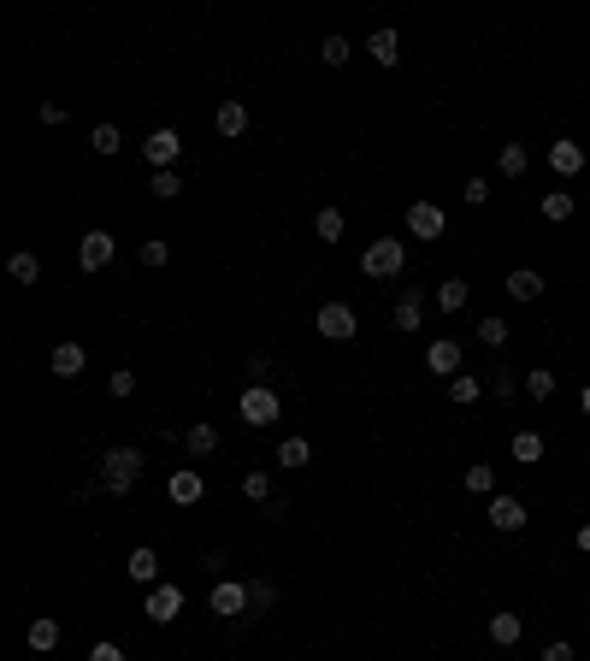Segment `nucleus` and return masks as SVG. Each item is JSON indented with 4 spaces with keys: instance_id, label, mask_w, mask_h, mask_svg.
Here are the masks:
<instances>
[{
    "instance_id": "3",
    "label": "nucleus",
    "mask_w": 590,
    "mask_h": 661,
    "mask_svg": "<svg viewBox=\"0 0 590 661\" xmlns=\"http://www.w3.org/2000/svg\"><path fill=\"white\" fill-rule=\"evenodd\" d=\"M178 154H183V136H178V130H166V125L148 130V142H142V160H148L154 171H171V166H178Z\"/></svg>"
},
{
    "instance_id": "15",
    "label": "nucleus",
    "mask_w": 590,
    "mask_h": 661,
    "mask_svg": "<svg viewBox=\"0 0 590 661\" xmlns=\"http://www.w3.org/2000/svg\"><path fill=\"white\" fill-rule=\"evenodd\" d=\"M24 638H30V649H36V656H48V649H59V620H54V614H36Z\"/></svg>"
},
{
    "instance_id": "19",
    "label": "nucleus",
    "mask_w": 590,
    "mask_h": 661,
    "mask_svg": "<svg viewBox=\"0 0 590 661\" xmlns=\"http://www.w3.org/2000/svg\"><path fill=\"white\" fill-rule=\"evenodd\" d=\"M520 632H525V620H520V614H490V638H496L502 649L520 644Z\"/></svg>"
},
{
    "instance_id": "14",
    "label": "nucleus",
    "mask_w": 590,
    "mask_h": 661,
    "mask_svg": "<svg viewBox=\"0 0 590 661\" xmlns=\"http://www.w3.org/2000/svg\"><path fill=\"white\" fill-rule=\"evenodd\" d=\"M213 130H219V136H242V130H248V107H242V100H225V107H219V113H213Z\"/></svg>"
},
{
    "instance_id": "43",
    "label": "nucleus",
    "mask_w": 590,
    "mask_h": 661,
    "mask_svg": "<svg viewBox=\"0 0 590 661\" xmlns=\"http://www.w3.org/2000/svg\"><path fill=\"white\" fill-rule=\"evenodd\" d=\"M42 125H65V107H59V100H42Z\"/></svg>"
},
{
    "instance_id": "26",
    "label": "nucleus",
    "mask_w": 590,
    "mask_h": 661,
    "mask_svg": "<svg viewBox=\"0 0 590 661\" xmlns=\"http://www.w3.org/2000/svg\"><path fill=\"white\" fill-rule=\"evenodd\" d=\"M308 461H313V449L301 443V437H283V443H278V466H290V473H295V466H308Z\"/></svg>"
},
{
    "instance_id": "42",
    "label": "nucleus",
    "mask_w": 590,
    "mask_h": 661,
    "mask_svg": "<svg viewBox=\"0 0 590 661\" xmlns=\"http://www.w3.org/2000/svg\"><path fill=\"white\" fill-rule=\"evenodd\" d=\"M89 661H125V649H118V644H107V638H100V644L89 649Z\"/></svg>"
},
{
    "instance_id": "5",
    "label": "nucleus",
    "mask_w": 590,
    "mask_h": 661,
    "mask_svg": "<svg viewBox=\"0 0 590 661\" xmlns=\"http://www.w3.org/2000/svg\"><path fill=\"white\" fill-rule=\"evenodd\" d=\"M360 325H354V308L349 301H325L319 308V337H331V343H349Z\"/></svg>"
},
{
    "instance_id": "8",
    "label": "nucleus",
    "mask_w": 590,
    "mask_h": 661,
    "mask_svg": "<svg viewBox=\"0 0 590 661\" xmlns=\"http://www.w3.org/2000/svg\"><path fill=\"white\" fill-rule=\"evenodd\" d=\"M142 614L160 620V626H166V620H178V614H183V591H178V585H154V591H148V603H142Z\"/></svg>"
},
{
    "instance_id": "9",
    "label": "nucleus",
    "mask_w": 590,
    "mask_h": 661,
    "mask_svg": "<svg viewBox=\"0 0 590 661\" xmlns=\"http://www.w3.org/2000/svg\"><path fill=\"white\" fill-rule=\"evenodd\" d=\"M207 603H213V614H248V585H237V578H219Z\"/></svg>"
},
{
    "instance_id": "17",
    "label": "nucleus",
    "mask_w": 590,
    "mask_h": 661,
    "mask_svg": "<svg viewBox=\"0 0 590 661\" xmlns=\"http://www.w3.org/2000/svg\"><path fill=\"white\" fill-rule=\"evenodd\" d=\"M508 296H514V301H537V296H543V278H537L532 266L508 272Z\"/></svg>"
},
{
    "instance_id": "44",
    "label": "nucleus",
    "mask_w": 590,
    "mask_h": 661,
    "mask_svg": "<svg viewBox=\"0 0 590 661\" xmlns=\"http://www.w3.org/2000/svg\"><path fill=\"white\" fill-rule=\"evenodd\" d=\"M543 661H573V644H561V638H555V644L543 649Z\"/></svg>"
},
{
    "instance_id": "32",
    "label": "nucleus",
    "mask_w": 590,
    "mask_h": 661,
    "mask_svg": "<svg viewBox=\"0 0 590 661\" xmlns=\"http://www.w3.org/2000/svg\"><path fill=\"white\" fill-rule=\"evenodd\" d=\"M242 496L248 502H272V473H242Z\"/></svg>"
},
{
    "instance_id": "23",
    "label": "nucleus",
    "mask_w": 590,
    "mask_h": 661,
    "mask_svg": "<svg viewBox=\"0 0 590 661\" xmlns=\"http://www.w3.org/2000/svg\"><path fill=\"white\" fill-rule=\"evenodd\" d=\"M496 166H502V178H525V166H532V154H525L520 142H508L502 154H496Z\"/></svg>"
},
{
    "instance_id": "37",
    "label": "nucleus",
    "mask_w": 590,
    "mask_h": 661,
    "mask_svg": "<svg viewBox=\"0 0 590 661\" xmlns=\"http://www.w3.org/2000/svg\"><path fill=\"white\" fill-rule=\"evenodd\" d=\"M466 491L490 496V491H496V473H490V466H466Z\"/></svg>"
},
{
    "instance_id": "38",
    "label": "nucleus",
    "mask_w": 590,
    "mask_h": 661,
    "mask_svg": "<svg viewBox=\"0 0 590 661\" xmlns=\"http://www.w3.org/2000/svg\"><path fill=\"white\" fill-rule=\"evenodd\" d=\"M166 260H171V248H166V242H160V237H148V242H142V266H166Z\"/></svg>"
},
{
    "instance_id": "2",
    "label": "nucleus",
    "mask_w": 590,
    "mask_h": 661,
    "mask_svg": "<svg viewBox=\"0 0 590 661\" xmlns=\"http://www.w3.org/2000/svg\"><path fill=\"white\" fill-rule=\"evenodd\" d=\"M100 473H107V491H136V479H142V449H107V461H100Z\"/></svg>"
},
{
    "instance_id": "36",
    "label": "nucleus",
    "mask_w": 590,
    "mask_h": 661,
    "mask_svg": "<svg viewBox=\"0 0 590 661\" xmlns=\"http://www.w3.org/2000/svg\"><path fill=\"white\" fill-rule=\"evenodd\" d=\"M478 337L490 343V349H502V343H508V319H496V313H490V319H478Z\"/></svg>"
},
{
    "instance_id": "20",
    "label": "nucleus",
    "mask_w": 590,
    "mask_h": 661,
    "mask_svg": "<svg viewBox=\"0 0 590 661\" xmlns=\"http://www.w3.org/2000/svg\"><path fill=\"white\" fill-rule=\"evenodd\" d=\"M130 578H136V585H154V578H160V555H154V549H130Z\"/></svg>"
},
{
    "instance_id": "27",
    "label": "nucleus",
    "mask_w": 590,
    "mask_h": 661,
    "mask_svg": "<svg viewBox=\"0 0 590 661\" xmlns=\"http://www.w3.org/2000/svg\"><path fill=\"white\" fill-rule=\"evenodd\" d=\"M543 219H549V225L573 219V196H567V189H549V196H543Z\"/></svg>"
},
{
    "instance_id": "46",
    "label": "nucleus",
    "mask_w": 590,
    "mask_h": 661,
    "mask_svg": "<svg viewBox=\"0 0 590 661\" xmlns=\"http://www.w3.org/2000/svg\"><path fill=\"white\" fill-rule=\"evenodd\" d=\"M578 408H585V413H590V384H585V390H578Z\"/></svg>"
},
{
    "instance_id": "18",
    "label": "nucleus",
    "mask_w": 590,
    "mask_h": 661,
    "mask_svg": "<svg viewBox=\"0 0 590 661\" xmlns=\"http://www.w3.org/2000/svg\"><path fill=\"white\" fill-rule=\"evenodd\" d=\"M366 54L378 59V65H395V59H402V42H395V30H372V42H366Z\"/></svg>"
},
{
    "instance_id": "33",
    "label": "nucleus",
    "mask_w": 590,
    "mask_h": 661,
    "mask_svg": "<svg viewBox=\"0 0 590 661\" xmlns=\"http://www.w3.org/2000/svg\"><path fill=\"white\" fill-rule=\"evenodd\" d=\"M449 396L466 408V402H478V396H484V384H478V378H466V372H455V378H449Z\"/></svg>"
},
{
    "instance_id": "16",
    "label": "nucleus",
    "mask_w": 590,
    "mask_h": 661,
    "mask_svg": "<svg viewBox=\"0 0 590 661\" xmlns=\"http://www.w3.org/2000/svg\"><path fill=\"white\" fill-rule=\"evenodd\" d=\"M83 366H89V349H83V343H59V349H54V372H59V378H77Z\"/></svg>"
},
{
    "instance_id": "13",
    "label": "nucleus",
    "mask_w": 590,
    "mask_h": 661,
    "mask_svg": "<svg viewBox=\"0 0 590 661\" xmlns=\"http://www.w3.org/2000/svg\"><path fill=\"white\" fill-rule=\"evenodd\" d=\"M490 526H496V532H520V526H525V502H520V496H496V502H490Z\"/></svg>"
},
{
    "instance_id": "29",
    "label": "nucleus",
    "mask_w": 590,
    "mask_h": 661,
    "mask_svg": "<svg viewBox=\"0 0 590 661\" xmlns=\"http://www.w3.org/2000/svg\"><path fill=\"white\" fill-rule=\"evenodd\" d=\"M420 319H425V301L420 296H402V301H395V325H402V331H420Z\"/></svg>"
},
{
    "instance_id": "24",
    "label": "nucleus",
    "mask_w": 590,
    "mask_h": 661,
    "mask_svg": "<svg viewBox=\"0 0 590 661\" xmlns=\"http://www.w3.org/2000/svg\"><path fill=\"white\" fill-rule=\"evenodd\" d=\"M6 272H13V283H42V260H36V254H13Z\"/></svg>"
},
{
    "instance_id": "41",
    "label": "nucleus",
    "mask_w": 590,
    "mask_h": 661,
    "mask_svg": "<svg viewBox=\"0 0 590 661\" xmlns=\"http://www.w3.org/2000/svg\"><path fill=\"white\" fill-rule=\"evenodd\" d=\"M461 196H466V207H484V201H490V183H484V178H466Z\"/></svg>"
},
{
    "instance_id": "30",
    "label": "nucleus",
    "mask_w": 590,
    "mask_h": 661,
    "mask_svg": "<svg viewBox=\"0 0 590 661\" xmlns=\"http://www.w3.org/2000/svg\"><path fill=\"white\" fill-rule=\"evenodd\" d=\"M349 54H354L349 36H325V42H319V59H325V65H349Z\"/></svg>"
},
{
    "instance_id": "25",
    "label": "nucleus",
    "mask_w": 590,
    "mask_h": 661,
    "mask_svg": "<svg viewBox=\"0 0 590 661\" xmlns=\"http://www.w3.org/2000/svg\"><path fill=\"white\" fill-rule=\"evenodd\" d=\"M514 461H543V431H514Z\"/></svg>"
},
{
    "instance_id": "12",
    "label": "nucleus",
    "mask_w": 590,
    "mask_h": 661,
    "mask_svg": "<svg viewBox=\"0 0 590 661\" xmlns=\"http://www.w3.org/2000/svg\"><path fill=\"white\" fill-rule=\"evenodd\" d=\"M425 366H431V372H443V378H455V372H461V343L437 337L431 349H425Z\"/></svg>"
},
{
    "instance_id": "35",
    "label": "nucleus",
    "mask_w": 590,
    "mask_h": 661,
    "mask_svg": "<svg viewBox=\"0 0 590 661\" xmlns=\"http://www.w3.org/2000/svg\"><path fill=\"white\" fill-rule=\"evenodd\" d=\"M278 603V585H272V578H254L248 585V608H272Z\"/></svg>"
},
{
    "instance_id": "21",
    "label": "nucleus",
    "mask_w": 590,
    "mask_h": 661,
    "mask_svg": "<svg viewBox=\"0 0 590 661\" xmlns=\"http://www.w3.org/2000/svg\"><path fill=\"white\" fill-rule=\"evenodd\" d=\"M183 443H189V455H213V449H219V425H207V420L189 425V431H183Z\"/></svg>"
},
{
    "instance_id": "4",
    "label": "nucleus",
    "mask_w": 590,
    "mask_h": 661,
    "mask_svg": "<svg viewBox=\"0 0 590 661\" xmlns=\"http://www.w3.org/2000/svg\"><path fill=\"white\" fill-rule=\"evenodd\" d=\"M278 413H283V402H278L272 384H248V390H242V420L248 425H272Z\"/></svg>"
},
{
    "instance_id": "34",
    "label": "nucleus",
    "mask_w": 590,
    "mask_h": 661,
    "mask_svg": "<svg viewBox=\"0 0 590 661\" xmlns=\"http://www.w3.org/2000/svg\"><path fill=\"white\" fill-rule=\"evenodd\" d=\"M95 154H118V148H125V136H118V125H95Z\"/></svg>"
},
{
    "instance_id": "28",
    "label": "nucleus",
    "mask_w": 590,
    "mask_h": 661,
    "mask_svg": "<svg viewBox=\"0 0 590 661\" xmlns=\"http://www.w3.org/2000/svg\"><path fill=\"white\" fill-rule=\"evenodd\" d=\"M466 296H473V290H466L461 278H449L443 290H437V308H443V313H461V308H466Z\"/></svg>"
},
{
    "instance_id": "7",
    "label": "nucleus",
    "mask_w": 590,
    "mask_h": 661,
    "mask_svg": "<svg viewBox=\"0 0 590 661\" xmlns=\"http://www.w3.org/2000/svg\"><path fill=\"white\" fill-rule=\"evenodd\" d=\"M443 225H449V219H443L437 201H413V207H408V230L420 242H437V237H443Z\"/></svg>"
},
{
    "instance_id": "11",
    "label": "nucleus",
    "mask_w": 590,
    "mask_h": 661,
    "mask_svg": "<svg viewBox=\"0 0 590 661\" xmlns=\"http://www.w3.org/2000/svg\"><path fill=\"white\" fill-rule=\"evenodd\" d=\"M549 166H555V178H578L585 171V148L578 142H549Z\"/></svg>"
},
{
    "instance_id": "45",
    "label": "nucleus",
    "mask_w": 590,
    "mask_h": 661,
    "mask_svg": "<svg viewBox=\"0 0 590 661\" xmlns=\"http://www.w3.org/2000/svg\"><path fill=\"white\" fill-rule=\"evenodd\" d=\"M578 549H585V555H590V526H578Z\"/></svg>"
},
{
    "instance_id": "6",
    "label": "nucleus",
    "mask_w": 590,
    "mask_h": 661,
    "mask_svg": "<svg viewBox=\"0 0 590 661\" xmlns=\"http://www.w3.org/2000/svg\"><path fill=\"white\" fill-rule=\"evenodd\" d=\"M113 254H118L113 230H89L83 248H77V260H83V272H107V266H113Z\"/></svg>"
},
{
    "instance_id": "1",
    "label": "nucleus",
    "mask_w": 590,
    "mask_h": 661,
    "mask_svg": "<svg viewBox=\"0 0 590 661\" xmlns=\"http://www.w3.org/2000/svg\"><path fill=\"white\" fill-rule=\"evenodd\" d=\"M402 266H408V248H402V237L366 242V254H360V278H395Z\"/></svg>"
},
{
    "instance_id": "39",
    "label": "nucleus",
    "mask_w": 590,
    "mask_h": 661,
    "mask_svg": "<svg viewBox=\"0 0 590 661\" xmlns=\"http://www.w3.org/2000/svg\"><path fill=\"white\" fill-rule=\"evenodd\" d=\"M148 189H154L160 201H178V189H183V183H178V171H154V183H148Z\"/></svg>"
},
{
    "instance_id": "40",
    "label": "nucleus",
    "mask_w": 590,
    "mask_h": 661,
    "mask_svg": "<svg viewBox=\"0 0 590 661\" xmlns=\"http://www.w3.org/2000/svg\"><path fill=\"white\" fill-rule=\"evenodd\" d=\"M107 390H113V396H136V372H130V366H118L113 378H107Z\"/></svg>"
},
{
    "instance_id": "10",
    "label": "nucleus",
    "mask_w": 590,
    "mask_h": 661,
    "mask_svg": "<svg viewBox=\"0 0 590 661\" xmlns=\"http://www.w3.org/2000/svg\"><path fill=\"white\" fill-rule=\"evenodd\" d=\"M166 496H171L178 508H195L201 496H207V484H201V473H171V479H166Z\"/></svg>"
},
{
    "instance_id": "22",
    "label": "nucleus",
    "mask_w": 590,
    "mask_h": 661,
    "mask_svg": "<svg viewBox=\"0 0 590 661\" xmlns=\"http://www.w3.org/2000/svg\"><path fill=\"white\" fill-rule=\"evenodd\" d=\"M313 230H319V242H343V207H319Z\"/></svg>"
},
{
    "instance_id": "31",
    "label": "nucleus",
    "mask_w": 590,
    "mask_h": 661,
    "mask_svg": "<svg viewBox=\"0 0 590 661\" xmlns=\"http://www.w3.org/2000/svg\"><path fill=\"white\" fill-rule=\"evenodd\" d=\"M525 396H532V402H549V396H555V372H543V366L525 372Z\"/></svg>"
}]
</instances>
